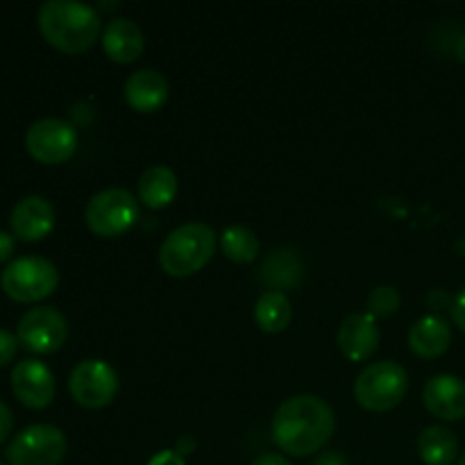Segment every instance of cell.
Segmentation results:
<instances>
[{"instance_id": "cell-17", "label": "cell", "mask_w": 465, "mask_h": 465, "mask_svg": "<svg viewBox=\"0 0 465 465\" xmlns=\"http://www.w3.org/2000/svg\"><path fill=\"white\" fill-rule=\"evenodd\" d=\"M452 343V327L440 316H425L409 330V345L422 359H436Z\"/></svg>"}, {"instance_id": "cell-31", "label": "cell", "mask_w": 465, "mask_h": 465, "mask_svg": "<svg viewBox=\"0 0 465 465\" xmlns=\"http://www.w3.org/2000/svg\"><path fill=\"white\" fill-rule=\"evenodd\" d=\"M195 450V440H193V436H182L180 440H177V450L175 452L177 454H182V457H184V454H191Z\"/></svg>"}, {"instance_id": "cell-13", "label": "cell", "mask_w": 465, "mask_h": 465, "mask_svg": "<svg viewBox=\"0 0 465 465\" xmlns=\"http://www.w3.org/2000/svg\"><path fill=\"white\" fill-rule=\"evenodd\" d=\"M422 400L430 413L440 420H461L465 418V381L454 375H436L422 389Z\"/></svg>"}, {"instance_id": "cell-12", "label": "cell", "mask_w": 465, "mask_h": 465, "mask_svg": "<svg viewBox=\"0 0 465 465\" xmlns=\"http://www.w3.org/2000/svg\"><path fill=\"white\" fill-rule=\"evenodd\" d=\"M14 236L23 241H39L54 227V207L44 195H25L14 204L9 213Z\"/></svg>"}, {"instance_id": "cell-32", "label": "cell", "mask_w": 465, "mask_h": 465, "mask_svg": "<svg viewBox=\"0 0 465 465\" xmlns=\"http://www.w3.org/2000/svg\"><path fill=\"white\" fill-rule=\"evenodd\" d=\"M457 53H459V57L465 59V36H463L461 41H459V48H457Z\"/></svg>"}, {"instance_id": "cell-25", "label": "cell", "mask_w": 465, "mask_h": 465, "mask_svg": "<svg viewBox=\"0 0 465 465\" xmlns=\"http://www.w3.org/2000/svg\"><path fill=\"white\" fill-rule=\"evenodd\" d=\"M148 465H186L184 457L177 454L175 450H163V452H157L153 459H150Z\"/></svg>"}, {"instance_id": "cell-9", "label": "cell", "mask_w": 465, "mask_h": 465, "mask_svg": "<svg viewBox=\"0 0 465 465\" xmlns=\"http://www.w3.org/2000/svg\"><path fill=\"white\" fill-rule=\"evenodd\" d=\"M68 336V322L54 307H35L18 321L16 339L25 350L36 354L57 352Z\"/></svg>"}, {"instance_id": "cell-22", "label": "cell", "mask_w": 465, "mask_h": 465, "mask_svg": "<svg viewBox=\"0 0 465 465\" xmlns=\"http://www.w3.org/2000/svg\"><path fill=\"white\" fill-rule=\"evenodd\" d=\"M221 248L232 262L250 263L259 254V239L248 227L232 225L221 234Z\"/></svg>"}, {"instance_id": "cell-18", "label": "cell", "mask_w": 465, "mask_h": 465, "mask_svg": "<svg viewBox=\"0 0 465 465\" xmlns=\"http://www.w3.org/2000/svg\"><path fill=\"white\" fill-rule=\"evenodd\" d=\"M177 189H180L177 175L168 166H162V163L143 171L139 180V198L150 209H162L171 204L175 200Z\"/></svg>"}, {"instance_id": "cell-15", "label": "cell", "mask_w": 465, "mask_h": 465, "mask_svg": "<svg viewBox=\"0 0 465 465\" xmlns=\"http://www.w3.org/2000/svg\"><path fill=\"white\" fill-rule=\"evenodd\" d=\"M103 48L114 62H134L145 48L143 30L132 18H112L103 30Z\"/></svg>"}, {"instance_id": "cell-6", "label": "cell", "mask_w": 465, "mask_h": 465, "mask_svg": "<svg viewBox=\"0 0 465 465\" xmlns=\"http://www.w3.org/2000/svg\"><path fill=\"white\" fill-rule=\"evenodd\" d=\"M66 436L54 425H30L7 445L9 465H59L66 457Z\"/></svg>"}, {"instance_id": "cell-2", "label": "cell", "mask_w": 465, "mask_h": 465, "mask_svg": "<svg viewBox=\"0 0 465 465\" xmlns=\"http://www.w3.org/2000/svg\"><path fill=\"white\" fill-rule=\"evenodd\" d=\"M36 23L45 41L68 54L89 50L100 35L98 9L80 0H45Z\"/></svg>"}, {"instance_id": "cell-7", "label": "cell", "mask_w": 465, "mask_h": 465, "mask_svg": "<svg viewBox=\"0 0 465 465\" xmlns=\"http://www.w3.org/2000/svg\"><path fill=\"white\" fill-rule=\"evenodd\" d=\"M139 218V203L125 189H104L89 200L84 221L98 236H118L130 230Z\"/></svg>"}, {"instance_id": "cell-10", "label": "cell", "mask_w": 465, "mask_h": 465, "mask_svg": "<svg viewBox=\"0 0 465 465\" xmlns=\"http://www.w3.org/2000/svg\"><path fill=\"white\" fill-rule=\"evenodd\" d=\"M25 148L44 163H62L75 153L77 130L62 118H39L25 132Z\"/></svg>"}, {"instance_id": "cell-4", "label": "cell", "mask_w": 465, "mask_h": 465, "mask_svg": "<svg viewBox=\"0 0 465 465\" xmlns=\"http://www.w3.org/2000/svg\"><path fill=\"white\" fill-rule=\"evenodd\" d=\"M409 391V375L400 363H371L354 381V398L368 411H391L404 400Z\"/></svg>"}, {"instance_id": "cell-28", "label": "cell", "mask_w": 465, "mask_h": 465, "mask_svg": "<svg viewBox=\"0 0 465 465\" xmlns=\"http://www.w3.org/2000/svg\"><path fill=\"white\" fill-rule=\"evenodd\" d=\"M313 465H348V459H345L341 452H336V450H330V452L318 454V459L313 461Z\"/></svg>"}, {"instance_id": "cell-27", "label": "cell", "mask_w": 465, "mask_h": 465, "mask_svg": "<svg viewBox=\"0 0 465 465\" xmlns=\"http://www.w3.org/2000/svg\"><path fill=\"white\" fill-rule=\"evenodd\" d=\"M452 321L465 331V289L459 291L457 298L452 300Z\"/></svg>"}, {"instance_id": "cell-20", "label": "cell", "mask_w": 465, "mask_h": 465, "mask_svg": "<svg viewBox=\"0 0 465 465\" xmlns=\"http://www.w3.org/2000/svg\"><path fill=\"white\" fill-rule=\"evenodd\" d=\"M254 318L263 331H284L291 322V302L282 291H266L254 304Z\"/></svg>"}, {"instance_id": "cell-26", "label": "cell", "mask_w": 465, "mask_h": 465, "mask_svg": "<svg viewBox=\"0 0 465 465\" xmlns=\"http://www.w3.org/2000/svg\"><path fill=\"white\" fill-rule=\"evenodd\" d=\"M12 427H14L12 411H9L7 404L0 400V443H5V440H7V436L12 434Z\"/></svg>"}, {"instance_id": "cell-30", "label": "cell", "mask_w": 465, "mask_h": 465, "mask_svg": "<svg viewBox=\"0 0 465 465\" xmlns=\"http://www.w3.org/2000/svg\"><path fill=\"white\" fill-rule=\"evenodd\" d=\"M250 465H291V463H289V459H284L282 454L266 452V454H259V457L254 459Z\"/></svg>"}, {"instance_id": "cell-24", "label": "cell", "mask_w": 465, "mask_h": 465, "mask_svg": "<svg viewBox=\"0 0 465 465\" xmlns=\"http://www.w3.org/2000/svg\"><path fill=\"white\" fill-rule=\"evenodd\" d=\"M18 339L7 330H0V366H7L18 350Z\"/></svg>"}, {"instance_id": "cell-3", "label": "cell", "mask_w": 465, "mask_h": 465, "mask_svg": "<svg viewBox=\"0 0 465 465\" xmlns=\"http://www.w3.org/2000/svg\"><path fill=\"white\" fill-rule=\"evenodd\" d=\"M216 250V232L204 223H186L177 227L159 248V263L173 277L198 272Z\"/></svg>"}, {"instance_id": "cell-33", "label": "cell", "mask_w": 465, "mask_h": 465, "mask_svg": "<svg viewBox=\"0 0 465 465\" xmlns=\"http://www.w3.org/2000/svg\"><path fill=\"white\" fill-rule=\"evenodd\" d=\"M459 465H465V454L461 457V461H459Z\"/></svg>"}, {"instance_id": "cell-23", "label": "cell", "mask_w": 465, "mask_h": 465, "mask_svg": "<svg viewBox=\"0 0 465 465\" xmlns=\"http://www.w3.org/2000/svg\"><path fill=\"white\" fill-rule=\"evenodd\" d=\"M400 307V293L393 286H377L371 295H368V309L372 316H391L398 312Z\"/></svg>"}, {"instance_id": "cell-5", "label": "cell", "mask_w": 465, "mask_h": 465, "mask_svg": "<svg viewBox=\"0 0 465 465\" xmlns=\"http://www.w3.org/2000/svg\"><path fill=\"white\" fill-rule=\"evenodd\" d=\"M59 272L53 262L44 257H18L0 272V286L16 302H36L57 289Z\"/></svg>"}, {"instance_id": "cell-21", "label": "cell", "mask_w": 465, "mask_h": 465, "mask_svg": "<svg viewBox=\"0 0 465 465\" xmlns=\"http://www.w3.org/2000/svg\"><path fill=\"white\" fill-rule=\"evenodd\" d=\"M302 277V263L293 250H277L263 262L262 280L268 286L284 289V286H295Z\"/></svg>"}, {"instance_id": "cell-19", "label": "cell", "mask_w": 465, "mask_h": 465, "mask_svg": "<svg viewBox=\"0 0 465 465\" xmlns=\"http://www.w3.org/2000/svg\"><path fill=\"white\" fill-rule=\"evenodd\" d=\"M418 454L425 465H452L459 454V440L448 427L431 425L418 436Z\"/></svg>"}, {"instance_id": "cell-11", "label": "cell", "mask_w": 465, "mask_h": 465, "mask_svg": "<svg viewBox=\"0 0 465 465\" xmlns=\"http://www.w3.org/2000/svg\"><path fill=\"white\" fill-rule=\"evenodd\" d=\"M12 391L25 407L44 409L54 398V375L39 359H23L12 368Z\"/></svg>"}, {"instance_id": "cell-14", "label": "cell", "mask_w": 465, "mask_h": 465, "mask_svg": "<svg viewBox=\"0 0 465 465\" xmlns=\"http://www.w3.org/2000/svg\"><path fill=\"white\" fill-rule=\"evenodd\" d=\"M339 348L350 361H366L380 348V327L372 313H352L341 322Z\"/></svg>"}, {"instance_id": "cell-8", "label": "cell", "mask_w": 465, "mask_h": 465, "mask_svg": "<svg viewBox=\"0 0 465 465\" xmlns=\"http://www.w3.org/2000/svg\"><path fill=\"white\" fill-rule=\"evenodd\" d=\"M73 400L86 409L107 407L118 391V375L103 359H84L68 377Z\"/></svg>"}, {"instance_id": "cell-16", "label": "cell", "mask_w": 465, "mask_h": 465, "mask_svg": "<svg viewBox=\"0 0 465 465\" xmlns=\"http://www.w3.org/2000/svg\"><path fill=\"white\" fill-rule=\"evenodd\" d=\"M125 100L136 112H154L168 100V80L154 68H139L127 77Z\"/></svg>"}, {"instance_id": "cell-29", "label": "cell", "mask_w": 465, "mask_h": 465, "mask_svg": "<svg viewBox=\"0 0 465 465\" xmlns=\"http://www.w3.org/2000/svg\"><path fill=\"white\" fill-rule=\"evenodd\" d=\"M14 236L7 234V232L0 230V262H7L14 252Z\"/></svg>"}, {"instance_id": "cell-34", "label": "cell", "mask_w": 465, "mask_h": 465, "mask_svg": "<svg viewBox=\"0 0 465 465\" xmlns=\"http://www.w3.org/2000/svg\"><path fill=\"white\" fill-rule=\"evenodd\" d=\"M0 465H3V461H0Z\"/></svg>"}, {"instance_id": "cell-1", "label": "cell", "mask_w": 465, "mask_h": 465, "mask_svg": "<svg viewBox=\"0 0 465 465\" xmlns=\"http://www.w3.org/2000/svg\"><path fill=\"white\" fill-rule=\"evenodd\" d=\"M334 411L318 395H295L280 404L272 418V440L291 457L321 452L334 434Z\"/></svg>"}]
</instances>
